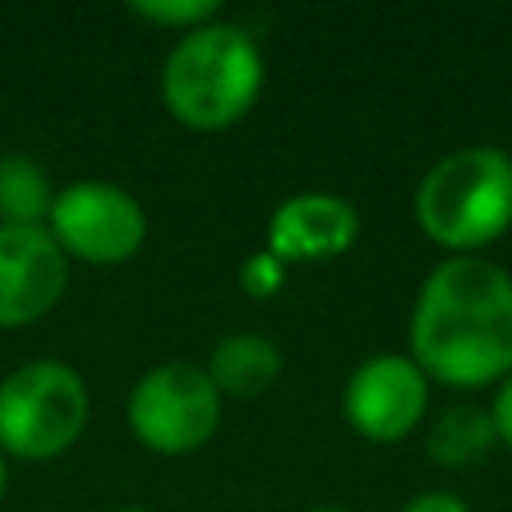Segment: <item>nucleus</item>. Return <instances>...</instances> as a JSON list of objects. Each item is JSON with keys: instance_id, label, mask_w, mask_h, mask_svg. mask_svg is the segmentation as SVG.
<instances>
[{"instance_id": "18", "label": "nucleus", "mask_w": 512, "mask_h": 512, "mask_svg": "<svg viewBox=\"0 0 512 512\" xmlns=\"http://www.w3.org/2000/svg\"><path fill=\"white\" fill-rule=\"evenodd\" d=\"M308 512H348V508H308Z\"/></svg>"}, {"instance_id": "2", "label": "nucleus", "mask_w": 512, "mask_h": 512, "mask_svg": "<svg viewBox=\"0 0 512 512\" xmlns=\"http://www.w3.org/2000/svg\"><path fill=\"white\" fill-rule=\"evenodd\" d=\"M260 84V48L240 24L228 20H208L184 32L160 68V96L168 112L196 132L236 124L256 104Z\"/></svg>"}, {"instance_id": "6", "label": "nucleus", "mask_w": 512, "mask_h": 512, "mask_svg": "<svg viewBox=\"0 0 512 512\" xmlns=\"http://www.w3.org/2000/svg\"><path fill=\"white\" fill-rule=\"evenodd\" d=\"M48 232L64 256L88 264H120L144 244V208L108 180H76L56 192L48 212Z\"/></svg>"}, {"instance_id": "8", "label": "nucleus", "mask_w": 512, "mask_h": 512, "mask_svg": "<svg viewBox=\"0 0 512 512\" xmlns=\"http://www.w3.org/2000/svg\"><path fill=\"white\" fill-rule=\"evenodd\" d=\"M68 288V256L48 224H0V328L48 316Z\"/></svg>"}, {"instance_id": "10", "label": "nucleus", "mask_w": 512, "mask_h": 512, "mask_svg": "<svg viewBox=\"0 0 512 512\" xmlns=\"http://www.w3.org/2000/svg\"><path fill=\"white\" fill-rule=\"evenodd\" d=\"M280 368H284V356L280 348L268 340V336H256V332H236V336H224L212 356H208V380L216 384L220 396H260L268 392L276 380H280Z\"/></svg>"}, {"instance_id": "5", "label": "nucleus", "mask_w": 512, "mask_h": 512, "mask_svg": "<svg viewBox=\"0 0 512 512\" xmlns=\"http://www.w3.org/2000/svg\"><path fill=\"white\" fill-rule=\"evenodd\" d=\"M128 424L136 440L160 456L196 452L220 428V392L200 364H160L136 380L128 396Z\"/></svg>"}, {"instance_id": "17", "label": "nucleus", "mask_w": 512, "mask_h": 512, "mask_svg": "<svg viewBox=\"0 0 512 512\" xmlns=\"http://www.w3.org/2000/svg\"><path fill=\"white\" fill-rule=\"evenodd\" d=\"M4 484H8V468H4V452H0V496H4Z\"/></svg>"}, {"instance_id": "9", "label": "nucleus", "mask_w": 512, "mask_h": 512, "mask_svg": "<svg viewBox=\"0 0 512 512\" xmlns=\"http://www.w3.org/2000/svg\"><path fill=\"white\" fill-rule=\"evenodd\" d=\"M360 232V216L344 196L332 192H300L284 200L268 220V252L280 264L300 260H332L352 248Z\"/></svg>"}, {"instance_id": "16", "label": "nucleus", "mask_w": 512, "mask_h": 512, "mask_svg": "<svg viewBox=\"0 0 512 512\" xmlns=\"http://www.w3.org/2000/svg\"><path fill=\"white\" fill-rule=\"evenodd\" d=\"M400 512H472V508L452 492H424V496L408 500Z\"/></svg>"}, {"instance_id": "11", "label": "nucleus", "mask_w": 512, "mask_h": 512, "mask_svg": "<svg viewBox=\"0 0 512 512\" xmlns=\"http://www.w3.org/2000/svg\"><path fill=\"white\" fill-rule=\"evenodd\" d=\"M496 444V424L488 412L472 408V404H456V408H444L432 428H428V456L444 468H464V464H476L488 456V448Z\"/></svg>"}, {"instance_id": "15", "label": "nucleus", "mask_w": 512, "mask_h": 512, "mask_svg": "<svg viewBox=\"0 0 512 512\" xmlns=\"http://www.w3.org/2000/svg\"><path fill=\"white\" fill-rule=\"evenodd\" d=\"M492 424H496V440H504L512 448V376L500 380L496 388V400H492Z\"/></svg>"}, {"instance_id": "13", "label": "nucleus", "mask_w": 512, "mask_h": 512, "mask_svg": "<svg viewBox=\"0 0 512 512\" xmlns=\"http://www.w3.org/2000/svg\"><path fill=\"white\" fill-rule=\"evenodd\" d=\"M132 12L152 24H164V28H200V24L216 20L220 4L216 0H136Z\"/></svg>"}, {"instance_id": "12", "label": "nucleus", "mask_w": 512, "mask_h": 512, "mask_svg": "<svg viewBox=\"0 0 512 512\" xmlns=\"http://www.w3.org/2000/svg\"><path fill=\"white\" fill-rule=\"evenodd\" d=\"M52 180L32 156H0V220L12 228L44 224L52 212Z\"/></svg>"}, {"instance_id": "7", "label": "nucleus", "mask_w": 512, "mask_h": 512, "mask_svg": "<svg viewBox=\"0 0 512 512\" xmlns=\"http://www.w3.org/2000/svg\"><path fill=\"white\" fill-rule=\"evenodd\" d=\"M428 408V376L412 356H368L344 384V416L368 440L408 436Z\"/></svg>"}, {"instance_id": "19", "label": "nucleus", "mask_w": 512, "mask_h": 512, "mask_svg": "<svg viewBox=\"0 0 512 512\" xmlns=\"http://www.w3.org/2000/svg\"><path fill=\"white\" fill-rule=\"evenodd\" d=\"M120 512H148V508H120Z\"/></svg>"}, {"instance_id": "3", "label": "nucleus", "mask_w": 512, "mask_h": 512, "mask_svg": "<svg viewBox=\"0 0 512 512\" xmlns=\"http://www.w3.org/2000/svg\"><path fill=\"white\" fill-rule=\"evenodd\" d=\"M416 224L452 252L492 244L512 228V156L472 144L440 156L416 188Z\"/></svg>"}, {"instance_id": "14", "label": "nucleus", "mask_w": 512, "mask_h": 512, "mask_svg": "<svg viewBox=\"0 0 512 512\" xmlns=\"http://www.w3.org/2000/svg\"><path fill=\"white\" fill-rule=\"evenodd\" d=\"M284 268H288V264H280L268 248H264V252H252V256L240 264V288H244L248 296H272V292L284 284Z\"/></svg>"}, {"instance_id": "4", "label": "nucleus", "mask_w": 512, "mask_h": 512, "mask_svg": "<svg viewBox=\"0 0 512 512\" xmlns=\"http://www.w3.org/2000/svg\"><path fill=\"white\" fill-rule=\"evenodd\" d=\"M88 420V388L60 360L20 364L0 380V452L52 460L68 452Z\"/></svg>"}, {"instance_id": "1", "label": "nucleus", "mask_w": 512, "mask_h": 512, "mask_svg": "<svg viewBox=\"0 0 512 512\" xmlns=\"http://www.w3.org/2000/svg\"><path fill=\"white\" fill-rule=\"evenodd\" d=\"M408 344L420 372L452 388L512 376V276L484 256H448L420 284Z\"/></svg>"}]
</instances>
